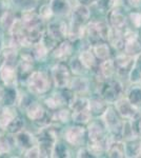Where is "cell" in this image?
<instances>
[{
	"instance_id": "cell-1",
	"label": "cell",
	"mask_w": 141,
	"mask_h": 158,
	"mask_svg": "<svg viewBox=\"0 0 141 158\" xmlns=\"http://www.w3.org/2000/svg\"><path fill=\"white\" fill-rule=\"evenodd\" d=\"M51 79L44 71H34L27 80V89L34 95H44L51 89Z\"/></svg>"
},
{
	"instance_id": "cell-2",
	"label": "cell",
	"mask_w": 141,
	"mask_h": 158,
	"mask_svg": "<svg viewBox=\"0 0 141 158\" xmlns=\"http://www.w3.org/2000/svg\"><path fill=\"white\" fill-rule=\"evenodd\" d=\"M99 94L107 103H114L123 96V85L118 79L113 77L104 79L100 85Z\"/></svg>"
},
{
	"instance_id": "cell-3",
	"label": "cell",
	"mask_w": 141,
	"mask_h": 158,
	"mask_svg": "<svg viewBox=\"0 0 141 158\" xmlns=\"http://www.w3.org/2000/svg\"><path fill=\"white\" fill-rule=\"evenodd\" d=\"M110 27L106 22L101 20L89 22L85 27V34L88 35L89 42H92V45L100 41H106L107 40Z\"/></svg>"
},
{
	"instance_id": "cell-4",
	"label": "cell",
	"mask_w": 141,
	"mask_h": 158,
	"mask_svg": "<svg viewBox=\"0 0 141 158\" xmlns=\"http://www.w3.org/2000/svg\"><path fill=\"white\" fill-rule=\"evenodd\" d=\"M71 70L70 67L63 63L62 61H59L57 64H55L51 70V78H52L54 85L56 88L66 89L70 86L71 83Z\"/></svg>"
},
{
	"instance_id": "cell-5",
	"label": "cell",
	"mask_w": 141,
	"mask_h": 158,
	"mask_svg": "<svg viewBox=\"0 0 141 158\" xmlns=\"http://www.w3.org/2000/svg\"><path fill=\"white\" fill-rule=\"evenodd\" d=\"M114 106L117 113L123 120H135L141 116L139 113V108L134 106L129 99L123 96L115 101Z\"/></svg>"
},
{
	"instance_id": "cell-6",
	"label": "cell",
	"mask_w": 141,
	"mask_h": 158,
	"mask_svg": "<svg viewBox=\"0 0 141 158\" xmlns=\"http://www.w3.org/2000/svg\"><path fill=\"white\" fill-rule=\"evenodd\" d=\"M101 116H102V122H103L104 127H106V129L110 133L114 135L116 134L121 135L123 120H122V118L120 117L119 114L117 113L115 108L107 106L106 112Z\"/></svg>"
},
{
	"instance_id": "cell-7",
	"label": "cell",
	"mask_w": 141,
	"mask_h": 158,
	"mask_svg": "<svg viewBox=\"0 0 141 158\" xmlns=\"http://www.w3.org/2000/svg\"><path fill=\"white\" fill-rule=\"evenodd\" d=\"M122 52L132 57H138L141 55V42L139 40V35L134 31H124V47Z\"/></svg>"
},
{
	"instance_id": "cell-8",
	"label": "cell",
	"mask_w": 141,
	"mask_h": 158,
	"mask_svg": "<svg viewBox=\"0 0 141 158\" xmlns=\"http://www.w3.org/2000/svg\"><path fill=\"white\" fill-rule=\"evenodd\" d=\"M0 79L7 88L15 86L18 79V68L16 67V62H2V64L0 65Z\"/></svg>"
},
{
	"instance_id": "cell-9",
	"label": "cell",
	"mask_w": 141,
	"mask_h": 158,
	"mask_svg": "<svg viewBox=\"0 0 141 158\" xmlns=\"http://www.w3.org/2000/svg\"><path fill=\"white\" fill-rule=\"evenodd\" d=\"M86 130L81 124L70 127L64 132V140L68 144L74 147L82 146L85 138Z\"/></svg>"
},
{
	"instance_id": "cell-10",
	"label": "cell",
	"mask_w": 141,
	"mask_h": 158,
	"mask_svg": "<svg viewBox=\"0 0 141 158\" xmlns=\"http://www.w3.org/2000/svg\"><path fill=\"white\" fill-rule=\"evenodd\" d=\"M136 58L137 57H132L129 56L124 53L119 54L115 59V67H116V74L119 76H127L129 77V74L132 71V69L134 68Z\"/></svg>"
},
{
	"instance_id": "cell-11",
	"label": "cell",
	"mask_w": 141,
	"mask_h": 158,
	"mask_svg": "<svg viewBox=\"0 0 141 158\" xmlns=\"http://www.w3.org/2000/svg\"><path fill=\"white\" fill-rule=\"evenodd\" d=\"M68 25L62 20H53L48 25V36L55 39L56 41H61L68 37Z\"/></svg>"
},
{
	"instance_id": "cell-12",
	"label": "cell",
	"mask_w": 141,
	"mask_h": 158,
	"mask_svg": "<svg viewBox=\"0 0 141 158\" xmlns=\"http://www.w3.org/2000/svg\"><path fill=\"white\" fill-rule=\"evenodd\" d=\"M103 123L99 121H92L88 128V136L89 143H106L107 139L106 138Z\"/></svg>"
},
{
	"instance_id": "cell-13",
	"label": "cell",
	"mask_w": 141,
	"mask_h": 158,
	"mask_svg": "<svg viewBox=\"0 0 141 158\" xmlns=\"http://www.w3.org/2000/svg\"><path fill=\"white\" fill-rule=\"evenodd\" d=\"M21 20L22 24L25 29H38L41 30V25L43 19L40 17V15L38 13H36L34 10H25L22 11L21 15Z\"/></svg>"
},
{
	"instance_id": "cell-14",
	"label": "cell",
	"mask_w": 141,
	"mask_h": 158,
	"mask_svg": "<svg viewBox=\"0 0 141 158\" xmlns=\"http://www.w3.org/2000/svg\"><path fill=\"white\" fill-rule=\"evenodd\" d=\"M109 22H110V27H113V29L125 31L127 27L126 16L117 6L112 9L109 12Z\"/></svg>"
},
{
	"instance_id": "cell-15",
	"label": "cell",
	"mask_w": 141,
	"mask_h": 158,
	"mask_svg": "<svg viewBox=\"0 0 141 158\" xmlns=\"http://www.w3.org/2000/svg\"><path fill=\"white\" fill-rule=\"evenodd\" d=\"M106 152L109 157H126L125 141L119 139H107Z\"/></svg>"
},
{
	"instance_id": "cell-16",
	"label": "cell",
	"mask_w": 141,
	"mask_h": 158,
	"mask_svg": "<svg viewBox=\"0 0 141 158\" xmlns=\"http://www.w3.org/2000/svg\"><path fill=\"white\" fill-rule=\"evenodd\" d=\"M73 44L71 40H61L53 49V56L59 61H64L73 54Z\"/></svg>"
},
{
	"instance_id": "cell-17",
	"label": "cell",
	"mask_w": 141,
	"mask_h": 158,
	"mask_svg": "<svg viewBox=\"0 0 141 158\" xmlns=\"http://www.w3.org/2000/svg\"><path fill=\"white\" fill-rule=\"evenodd\" d=\"M71 17H72V22L84 25L86 22H89V17H91L89 7L78 3L77 6H75L72 9Z\"/></svg>"
},
{
	"instance_id": "cell-18",
	"label": "cell",
	"mask_w": 141,
	"mask_h": 158,
	"mask_svg": "<svg viewBox=\"0 0 141 158\" xmlns=\"http://www.w3.org/2000/svg\"><path fill=\"white\" fill-rule=\"evenodd\" d=\"M50 6L54 16L64 17L71 14L72 6L68 0H51Z\"/></svg>"
},
{
	"instance_id": "cell-19",
	"label": "cell",
	"mask_w": 141,
	"mask_h": 158,
	"mask_svg": "<svg viewBox=\"0 0 141 158\" xmlns=\"http://www.w3.org/2000/svg\"><path fill=\"white\" fill-rule=\"evenodd\" d=\"M71 89L76 95H85L89 91V81L88 78L82 77V76H77L71 80L70 86Z\"/></svg>"
},
{
	"instance_id": "cell-20",
	"label": "cell",
	"mask_w": 141,
	"mask_h": 158,
	"mask_svg": "<svg viewBox=\"0 0 141 158\" xmlns=\"http://www.w3.org/2000/svg\"><path fill=\"white\" fill-rule=\"evenodd\" d=\"M25 113L31 120L41 121L45 117V110L39 102H30L25 106Z\"/></svg>"
},
{
	"instance_id": "cell-21",
	"label": "cell",
	"mask_w": 141,
	"mask_h": 158,
	"mask_svg": "<svg viewBox=\"0 0 141 158\" xmlns=\"http://www.w3.org/2000/svg\"><path fill=\"white\" fill-rule=\"evenodd\" d=\"M107 40L113 48H115L118 51H123L124 47V31L116 30L110 27L109 35H107Z\"/></svg>"
},
{
	"instance_id": "cell-22",
	"label": "cell",
	"mask_w": 141,
	"mask_h": 158,
	"mask_svg": "<svg viewBox=\"0 0 141 158\" xmlns=\"http://www.w3.org/2000/svg\"><path fill=\"white\" fill-rule=\"evenodd\" d=\"M15 142H16L17 147L21 148L23 150H27L29 148L35 144V138L30 132L25 131L24 129H22L20 132L16 133L15 136Z\"/></svg>"
},
{
	"instance_id": "cell-23",
	"label": "cell",
	"mask_w": 141,
	"mask_h": 158,
	"mask_svg": "<svg viewBox=\"0 0 141 158\" xmlns=\"http://www.w3.org/2000/svg\"><path fill=\"white\" fill-rule=\"evenodd\" d=\"M98 74L102 79H107L114 76V74L116 73V67H115V60L111 59H106L101 60V62L98 64Z\"/></svg>"
},
{
	"instance_id": "cell-24",
	"label": "cell",
	"mask_w": 141,
	"mask_h": 158,
	"mask_svg": "<svg viewBox=\"0 0 141 158\" xmlns=\"http://www.w3.org/2000/svg\"><path fill=\"white\" fill-rule=\"evenodd\" d=\"M92 51L97 59L106 60L111 58V48L106 41H100L92 45Z\"/></svg>"
},
{
	"instance_id": "cell-25",
	"label": "cell",
	"mask_w": 141,
	"mask_h": 158,
	"mask_svg": "<svg viewBox=\"0 0 141 158\" xmlns=\"http://www.w3.org/2000/svg\"><path fill=\"white\" fill-rule=\"evenodd\" d=\"M78 58L86 70H94L95 68L98 67V64H97V58L92 50L81 51Z\"/></svg>"
},
{
	"instance_id": "cell-26",
	"label": "cell",
	"mask_w": 141,
	"mask_h": 158,
	"mask_svg": "<svg viewBox=\"0 0 141 158\" xmlns=\"http://www.w3.org/2000/svg\"><path fill=\"white\" fill-rule=\"evenodd\" d=\"M89 111L95 115H102L107 109V102L102 97H93L89 99Z\"/></svg>"
},
{
	"instance_id": "cell-27",
	"label": "cell",
	"mask_w": 141,
	"mask_h": 158,
	"mask_svg": "<svg viewBox=\"0 0 141 158\" xmlns=\"http://www.w3.org/2000/svg\"><path fill=\"white\" fill-rule=\"evenodd\" d=\"M16 116V111L12 106H7L4 109H2L0 111V129L6 130L7 126Z\"/></svg>"
},
{
	"instance_id": "cell-28",
	"label": "cell",
	"mask_w": 141,
	"mask_h": 158,
	"mask_svg": "<svg viewBox=\"0 0 141 158\" xmlns=\"http://www.w3.org/2000/svg\"><path fill=\"white\" fill-rule=\"evenodd\" d=\"M134 106L137 108L141 106V83H134L126 92V96H125Z\"/></svg>"
},
{
	"instance_id": "cell-29",
	"label": "cell",
	"mask_w": 141,
	"mask_h": 158,
	"mask_svg": "<svg viewBox=\"0 0 141 158\" xmlns=\"http://www.w3.org/2000/svg\"><path fill=\"white\" fill-rule=\"evenodd\" d=\"M92 113L89 109L79 110V111H73L72 112V119L77 124H86L91 121Z\"/></svg>"
},
{
	"instance_id": "cell-30",
	"label": "cell",
	"mask_w": 141,
	"mask_h": 158,
	"mask_svg": "<svg viewBox=\"0 0 141 158\" xmlns=\"http://www.w3.org/2000/svg\"><path fill=\"white\" fill-rule=\"evenodd\" d=\"M84 33H85V27L82 24L71 22V24L68 25V40H71V41H75L77 39H80L81 37H83Z\"/></svg>"
},
{
	"instance_id": "cell-31",
	"label": "cell",
	"mask_w": 141,
	"mask_h": 158,
	"mask_svg": "<svg viewBox=\"0 0 141 158\" xmlns=\"http://www.w3.org/2000/svg\"><path fill=\"white\" fill-rule=\"evenodd\" d=\"M44 102H45V104H47V106H48L51 110H57V109L60 108V106H64V104L66 103L62 93L53 94L52 96H50V97H48L47 99H45Z\"/></svg>"
},
{
	"instance_id": "cell-32",
	"label": "cell",
	"mask_w": 141,
	"mask_h": 158,
	"mask_svg": "<svg viewBox=\"0 0 141 158\" xmlns=\"http://www.w3.org/2000/svg\"><path fill=\"white\" fill-rule=\"evenodd\" d=\"M48 50L47 45L43 43L42 40L36 42L35 44H33V56L36 60H43L48 56Z\"/></svg>"
},
{
	"instance_id": "cell-33",
	"label": "cell",
	"mask_w": 141,
	"mask_h": 158,
	"mask_svg": "<svg viewBox=\"0 0 141 158\" xmlns=\"http://www.w3.org/2000/svg\"><path fill=\"white\" fill-rule=\"evenodd\" d=\"M16 16L15 14L11 11H6L2 15V17L0 18V23H1V27L3 29H6L7 31H10V29L12 27V25L14 24V22L16 21Z\"/></svg>"
},
{
	"instance_id": "cell-34",
	"label": "cell",
	"mask_w": 141,
	"mask_h": 158,
	"mask_svg": "<svg viewBox=\"0 0 141 158\" xmlns=\"http://www.w3.org/2000/svg\"><path fill=\"white\" fill-rule=\"evenodd\" d=\"M70 70L72 73H74L77 76H82V74L86 72V69L84 68V65L81 63V61L79 60V58H76L75 60H73L71 62L70 65Z\"/></svg>"
},
{
	"instance_id": "cell-35",
	"label": "cell",
	"mask_w": 141,
	"mask_h": 158,
	"mask_svg": "<svg viewBox=\"0 0 141 158\" xmlns=\"http://www.w3.org/2000/svg\"><path fill=\"white\" fill-rule=\"evenodd\" d=\"M23 129V121L21 120V118H19L18 116L15 117L14 119L11 121V123L7 126L6 130L9 132H11L12 134H16L18 132H20Z\"/></svg>"
},
{
	"instance_id": "cell-36",
	"label": "cell",
	"mask_w": 141,
	"mask_h": 158,
	"mask_svg": "<svg viewBox=\"0 0 141 158\" xmlns=\"http://www.w3.org/2000/svg\"><path fill=\"white\" fill-rule=\"evenodd\" d=\"M68 149L64 144H61V143H58L56 142L55 146H54V149H53V154H52V157H68Z\"/></svg>"
},
{
	"instance_id": "cell-37",
	"label": "cell",
	"mask_w": 141,
	"mask_h": 158,
	"mask_svg": "<svg viewBox=\"0 0 141 158\" xmlns=\"http://www.w3.org/2000/svg\"><path fill=\"white\" fill-rule=\"evenodd\" d=\"M96 4L102 12H110L115 7V0H98Z\"/></svg>"
},
{
	"instance_id": "cell-38",
	"label": "cell",
	"mask_w": 141,
	"mask_h": 158,
	"mask_svg": "<svg viewBox=\"0 0 141 158\" xmlns=\"http://www.w3.org/2000/svg\"><path fill=\"white\" fill-rule=\"evenodd\" d=\"M38 14L40 15V17H41L43 20H48L50 18H52V17L54 16L52 10H51L50 4H43V6H40Z\"/></svg>"
},
{
	"instance_id": "cell-39",
	"label": "cell",
	"mask_w": 141,
	"mask_h": 158,
	"mask_svg": "<svg viewBox=\"0 0 141 158\" xmlns=\"http://www.w3.org/2000/svg\"><path fill=\"white\" fill-rule=\"evenodd\" d=\"M129 19L135 29H141V12L130 13Z\"/></svg>"
},
{
	"instance_id": "cell-40",
	"label": "cell",
	"mask_w": 141,
	"mask_h": 158,
	"mask_svg": "<svg viewBox=\"0 0 141 158\" xmlns=\"http://www.w3.org/2000/svg\"><path fill=\"white\" fill-rule=\"evenodd\" d=\"M56 117H57L58 121L61 122H68L72 118V112L68 109H61L56 113Z\"/></svg>"
},
{
	"instance_id": "cell-41",
	"label": "cell",
	"mask_w": 141,
	"mask_h": 158,
	"mask_svg": "<svg viewBox=\"0 0 141 158\" xmlns=\"http://www.w3.org/2000/svg\"><path fill=\"white\" fill-rule=\"evenodd\" d=\"M11 151V143L4 136L0 137V155L7 154Z\"/></svg>"
},
{
	"instance_id": "cell-42",
	"label": "cell",
	"mask_w": 141,
	"mask_h": 158,
	"mask_svg": "<svg viewBox=\"0 0 141 158\" xmlns=\"http://www.w3.org/2000/svg\"><path fill=\"white\" fill-rule=\"evenodd\" d=\"M24 156L25 157H41L40 149H39V147H38V144H34V146L29 148L27 150H25Z\"/></svg>"
},
{
	"instance_id": "cell-43",
	"label": "cell",
	"mask_w": 141,
	"mask_h": 158,
	"mask_svg": "<svg viewBox=\"0 0 141 158\" xmlns=\"http://www.w3.org/2000/svg\"><path fill=\"white\" fill-rule=\"evenodd\" d=\"M77 156L78 157H93V155H92V153L89 152V150L88 148H83V149L79 150Z\"/></svg>"
},
{
	"instance_id": "cell-44",
	"label": "cell",
	"mask_w": 141,
	"mask_h": 158,
	"mask_svg": "<svg viewBox=\"0 0 141 158\" xmlns=\"http://www.w3.org/2000/svg\"><path fill=\"white\" fill-rule=\"evenodd\" d=\"M130 6L134 7V9H139L141 7V0H125Z\"/></svg>"
},
{
	"instance_id": "cell-45",
	"label": "cell",
	"mask_w": 141,
	"mask_h": 158,
	"mask_svg": "<svg viewBox=\"0 0 141 158\" xmlns=\"http://www.w3.org/2000/svg\"><path fill=\"white\" fill-rule=\"evenodd\" d=\"M78 3L80 4H83V6H94L98 2V0H76Z\"/></svg>"
},
{
	"instance_id": "cell-46",
	"label": "cell",
	"mask_w": 141,
	"mask_h": 158,
	"mask_svg": "<svg viewBox=\"0 0 141 158\" xmlns=\"http://www.w3.org/2000/svg\"><path fill=\"white\" fill-rule=\"evenodd\" d=\"M7 11L6 10V3L4 2V0H0V18L2 17V15Z\"/></svg>"
},
{
	"instance_id": "cell-47",
	"label": "cell",
	"mask_w": 141,
	"mask_h": 158,
	"mask_svg": "<svg viewBox=\"0 0 141 158\" xmlns=\"http://www.w3.org/2000/svg\"><path fill=\"white\" fill-rule=\"evenodd\" d=\"M135 67L137 68V70L139 71V73L141 74V55H139L137 58H136Z\"/></svg>"
},
{
	"instance_id": "cell-48",
	"label": "cell",
	"mask_w": 141,
	"mask_h": 158,
	"mask_svg": "<svg viewBox=\"0 0 141 158\" xmlns=\"http://www.w3.org/2000/svg\"><path fill=\"white\" fill-rule=\"evenodd\" d=\"M4 94H6V90H4L2 86H0V102L3 100L4 98Z\"/></svg>"
},
{
	"instance_id": "cell-49",
	"label": "cell",
	"mask_w": 141,
	"mask_h": 158,
	"mask_svg": "<svg viewBox=\"0 0 141 158\" xmlns=\"http://www.w3.org/2000/svg\"><path fill=\"white\" fill-rule=\"evenodd\" d=\"M3 48V35H2V32L0 30V51Z\"/></svg>"
},
{
	"instance_id": "cell-50",
	"label": "cell",
	"mask_w": 141,
	"mask_h": 158,
	"mask_svg": "<svg viewBox=\"0 0 141 158\" xmlns=\"http://www.w3.org/2000/svg\"><path fill=\"white\" fill-rule=\"evenodd\" d=\"M35 1H37V0H35Z\"/></svg>"
},
{
	"instance_id": "cell-51",
	"label": "cell",
	"mask_w": 141,
	"mask_h": 158,
	"mask_svg": "<svg viewBox=\"0 0 141 158\" xmlns=\"http://www.w3.org/2000/svg\"><path fill=\"white\" fill-rule=\"evenodd\" d=\"M140 83H141V82H140Z\"/></svg>"
}]
</instances>
